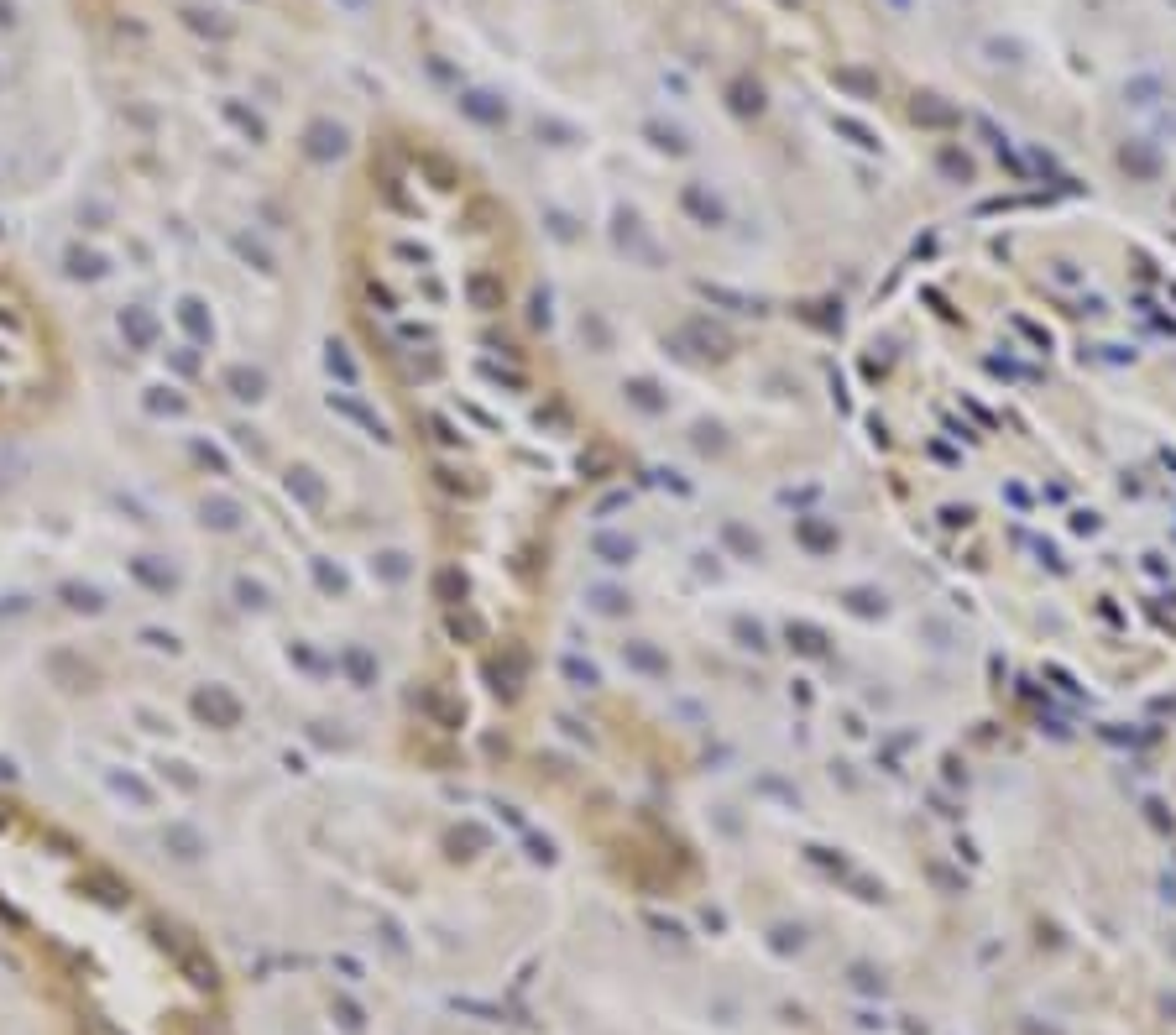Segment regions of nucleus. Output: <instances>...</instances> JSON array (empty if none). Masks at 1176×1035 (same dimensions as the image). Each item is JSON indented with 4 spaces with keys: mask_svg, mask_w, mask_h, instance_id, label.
<instances>
[{
    "mask_svg": "<svg viewBox=\"0 0 1176 1035\" xmlns=\"http://www.w3.org/2000/svg\"><path fill=\"white\" fill-rule=\"evenodd\" d=\"M0 957L48 1035H236L220 957L68 816L0 789Z\"/></svg>",
    "mask_w": 1176,
    "mask_h": 1035,
    "instance_id": "f257e3e1",
    "label": "nucleus"
},
{
    "mask_svg": "<svg viewBox=\"0 0 1176 1035\" xmlns=\"http://www.w3.org/2000/svg\"><path fill=\"white\" fill-rule=\"evenodd\" d=\"M79 392L73 340L53 298L0 247V434H32L68 414Z\"/></svg>",
    "mask_w": 1176,
    "mask_h": 1035,
    "instance_id": "f03ea898",
    "label": "nucleus"
}]
</instances>
